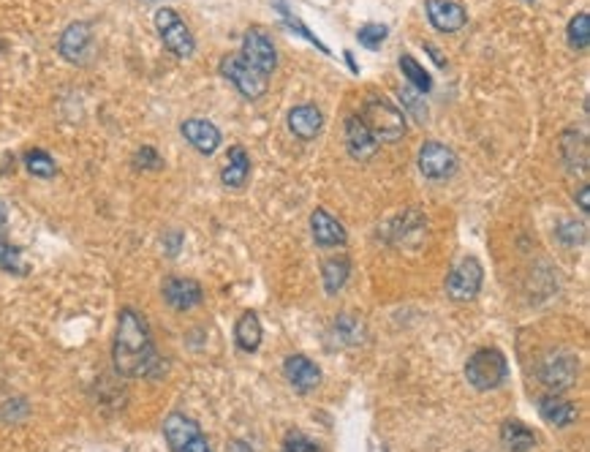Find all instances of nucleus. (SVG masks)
<instances>
[{
	"label": "nucleus",
	"mask_w": 590,
	"mask_h": 452,
	"mask_svg": "<svg viewBox=\"0 0 590 452\" xmlns=\"http://www.w3.org/2000/svg\"><path fill=\"white\" fill-rule=\"evenodd\" d=\"M539 414L544 417V422H550L555 428H568L577 420V406L571 401L558 398V395H544L539 401Z\"/></svg>",
	"instance_id": "obj_21"
},
{
	"label": "nucleus",
	"mask_w": 590,
	"mask_h": 452,
	"mask_svg": "<svg viewBox=\"0 0 590 452\" xmlns=\"http://www.w3.org/2000/svg\"><path fill=\"white\" fill-rule=\"evenodd\" d=\"M362 120L378 142H401L409 131L406 115L389 99L370 96L362 107Z\"/></svg>",
	"instance_id": "obj_4"
},
{
	"label": "nucleus",
	"mask_w": 590,
	"mask_h": 452,
	"mask_svg": "<svg viewBox=\"0 0 590 452\" xmlns=\"http://www.w3.org/2000/svg\"><path fill=\"white\" fill-rule=\"evenodd\" d=\"M163 300L174 311H190L205 300L202 284L193 279H166L163 281Z\"/></svg>",
	"instance_id": "obj_16"
},
{
	"label": "nucleus",
	"mask_w": 590,
	"mask_h": 452,
	"mask_svg": "<svg viewBox=\"0 0 590 452\" xmlns=\"http://www.w3.org/2000/svg\"><path fill=\"white\" fill-rule=\"evenodd\" d=\"M0 270H6V273H14V276L28 273V261L22 259V248L9 243L4 235H0Z\"/></svg>",
	"instance_id": "obj_28"
},
{
	"label": "nucleus",
	"mask_w": 590,
	"mask_h": 452,
	"mask_svg": "<svg viewBox=\"0 0 590 452\" xmlns=\"http://www.w3.org/2000/svg\"><path fill=\"white\" fill-rule=\"evenodd\" d=\"M425 49H427V52H430V55H433V60H436V63H438V66H446V60H444V58H441V55H438V49H436V47H433V44H425Z\"/></svg>",
	"instance_id": "obj_38"
},
{
	"label": "nucleus",
	"mask_w": 590,
	"mask_h": 452,
	"mask_svg": "<svg viewBox=\"0 0 590 452\" xmlns=\"http://www.w3.org/2000/svg\"><path fill=\"white\" fill-rule=\"evenodd\" d=\"M177 452H213V447H210V441H207V436L205 433H199L196 439H190L185 447H180Z\"/></svg>",
	"instance_id": "obj_36"
},
{
	"label": "nucleus",
	"mask_w": 590,
	"mask_h": 452,
	"mask_svg": "<svg viewBox=\"0 0 590 452\" xmlns=\"http://www.w3.org/2000/svg\"><path fill=\"white\" fill-rule=\"evenodd\" d=\"M199 433H202L199 422H193L190 417H185V414H180V412H172V414L163 420V436H166L172 452H177L180 447H185L190 439H196Z\"/></svg>",
	"instance_id": "obj_19"
},
{
	"label": "nucleus",
	"mask_w": 590,
	"mask_h": 452,
	"mask_svg": "<svg viewBox=\"0 0 590 452\" xmlns=\"http://www.w3.org/2000/svg\"><path fill=\"white\" fill-rule=\"evenodd\" d=\"M401 71L406 74V79L414 84V90H419V93H430L433 90V76L425 71V66L414 58V55H401Z\"/></svg>",
	"instance_id": "obj_26"
},
{
	"label": "nucleus",
	"mask_w": 590,
	"mask_h": 452,
	"mask_svg": "<svg viewBox=\"0 0 590 452\" xmlns=\"http://www.w3.org/2000/svg\"><path fill=\"white\" fill-rule=\"evenodd\" d=\"M134 164L139 169H161V155L153 150V147H142L136 155H134Z\"/></svg>",
	"instance_id": "obj_35"
},
{
	"label": "nucleus",
	"mask_w": 590,
	"mask_h": 452,
	"mask_svg": "<svg viewBox=\"0 0 590 452\" xmlns=\"http://www.w3.org/2000/svg\"><path fill=\"white\" fill-rule=\"evenodd\" d=\"M248 174H251V155L245 147L234 145L226 155V166L221 172V180L226 189H242L248 183Z\"/></svg>",
	"instance_id": "obj_20"
},
{
	"label": "nucleus",
	"mask_w": 590,
	"mask_h": 452,
	"mask_svg": "<svg viewBox=\"0 0 590 452\" xmlns=\"http://www.w3.org/2000/svg\"><path fill=\"white\" fill-rule=\"evenodd\" d=\"M566 41L571 49H579V52L590 47V14L587 12H579L577 17H571L566 28Z\"/></svg>",
	"instance_id": "obj_27"
},
{
	"label": "nucleus",
	"mask_w": 590,
	"mask_h": 452,
	"mask_svg": "<svg viewBox=\"0 0 590 452\" xmlns=\"http://www.w3.org/2000/svg\"><path fill=\"white\" fill-rule=\"evenodd\" d=\"M506 377H509V363H506L501 349L484 346V349L473 351L465 363V379L479 393H489V390L501 387L506 382Z\"/></svg>",
	"instance_id": "obj_3"
},
{
	"label": "nucleus",
	"mask_w": 590,
	"mask_h": 452,
	"mask_svg": "<svg viewBox=\"0 0 590 452\" xmlns=\"http://www.w3.org/2000/svg\"><path fill=\"white\" fill-rule=\"evenodd\" d=\"M234 338H237V346L242 351H256L261 346V322L253 311L242 314L240 322H237V330H234Z\"/></svg>",
	"instance_id": "obj_25"
},
{
	"label": "nucleus",
	"mask_w": 590,
	"mask_h": 452,
	"mask_svg": "<svg viewBox=\"0 0 590 452\" xmlns=\"http://www.w3.org/2000/svg\"><path fill=\"white\" fill-rule=\"evenodd\" d=\"M112 359L120 377H145L155 379L161 377L163 366L161 357L153 346L150 330L145 319L134 308H123L118 319V332H115V346H112Z\"/></svg>",
	"instance_id": "obj_1"
},
{
	"label": "nucleus",
	"mask_w": 590,
	"mask_h": 452,
	"mask_svg": "<svg viewBox=\"0 0 590 452\" xmlns=\"http://www.w3.org/2000/svg\"><path fill=\"white\" fill-rule=\"evenodd\" d=\"M481 281H484V270H481L479 259L465 256L446 279V295L457 303H468L479 295Z\"/></svg>",
	"instance_id": "obj_7"
},
{
	"label": "nucleus",
	"mask_w": 590,
	"mask_h": 452,
	"mask_svg": "<svg viewBox=\"0 0 590 452\" xmlns=\"http://www.w3.org/2000/svg\"><path fill=\"white\" fill-rule=\"evenodd\" d=\"M180 131H182L185 142H188L193 150H199L202 155H213V153L221 147V131H218V126L210 123V120H205V118H190V120H185V123L180 126Z\"/></svg>",
	"instance_id": "obj_13"
},
{
	"label": "nucleus",
	"mask_w": 590,
	"mask_h": 452,
	"mask_svg": "<svg viewBox=\"0 0 590 452\" xmlns=\"http://www.w3.org/2000/svg\"><path fill=\"white\" fill-rule=\"evenodd\" d=\"M381 142L370 134L365 120L359 115H351L346 120V150L354 161H367L378 153Z\"/></svg>",
	"instance_id": "obj_15"
},
{
	"label": "nucleus",
	"mask_w": 590,
	"mask_h": 452,
	"mask_svg": "<svg viewBox=\"0 0 590 452\" xmlns=\"http://www.w3.org/2000/svg\"><path fill=\"white\" fill-rule=\"evenodd\" d=\"M25 169H28L33 177H55V174H57L55 158H52L47 150H39V147L25 153Z\"/></svg>",
	"instance_id": "obj_29"
},
{
	"label": "nucleus",
	"mask_w": 590,
	"mask_h": 452,
	"mask_svg": "<svg viewBox=\"0 0 590 452\" xmlns=\"http://www.w3.org/2000/svg\"><path fill=\"white\" fill-rule=\"evenodd\" d=\"M386 36H389V28H386V25H378V22L362 25V28L357 31V39H359V44H362V47H367V49H378V47L386 41Z\"/></svg>",
	"instance_id": "obj_32"
},
{
	"label": "nucleus",
	"mask_w": 590,
	"mask_h": 452,
	"mask_svg": "<svg viewBox=\"0 0 590 452\" xmlns=\"http://www.w3.org/2000/svg\"><path fill=\"white\" fill-rule=\"evenodd\" d=\"M155 31L163 41V47L177 58H190L196 52V39L190 28L182 22V17L174 9H158L155 12Z\"/></svg>",
	"instance_id": "obj_6"
},
{
	"label": "nucleus",
	"mask_w": 590,
	"mask_h": 452,
	"mask_svg": "<svg viewBox=\"0 0 590 452\" xmlns=\"http://www.w3.org/2000/svg\"><path fill=\"white\" fill-rule=\"evenodd\" d=\"M560 158H563V166L571 172V174H579L585 177L587 174V166H590V153H587V137L577 129H566L560 134Z\"/></svg>",
	"instance_id": "obj_12"
},
{
	"label": "nucleus",
	"mask_w": 590,
	"mask_h": 452,
	"mask_svg": "<svg viewBox=\"0 0 590 452\" xmlns=\"http://www.w3.org/2000/svg\"><path fill=\"white\" fill-rule=\"evenodd\" d=\"M283 374H286L288 385H291L294 390H300V393H311V390H316L319 382H321V368L313 363V359H308V357H303V354L286 357Z\"/></svg>",
	"instance_id": "obj_14"
},
{
	"label": "nucleus",
	"mask_w": 590,
	"mask_h": 452,
	"mask_svg": "<svg viewBox=\"0 0 590 452\" xmlns=\"http://www.w3.org/2000/svg\"><path fill=\"white\" fill-rule=\"evenodd\" d=\"M280 14H283V20H286V25H288V28H297V33H300V36H305V39H308L311 44H316V47H319L321 52L332 55V52H330V49H327V47H324V44H321V41H319V39H316V36H313V33H311V31H308V28H305L303 22H300V20H297V17H291V14H288L286 9H280Z\"/></svg>",
	"instance_id": "obj_34"
},
{
	"label": "nucleus",
	"mask_w": 590,
	"mask_h": 452,
	"mask_svg": "<svg viewBox=\"0 0 590 452\" xmlns=\"http://www.w3.org/2000/svg\"><path fill=\"white\" fill-rule=\"evenodd\" d=\"M57 52L63 55V60L74 63V66H82L90 60V52H92V28L87 22H71L63 33H60V41H57Z\"/></svg>",
	"instance_id": "obj_9"
},
{
	"label": "nucleus",
	"mask_w": 590,
	"mask_h": 452,
	"mask_svg": "<svg viewBox=\"0 0 590 452\" xmlns=\"http://www.w3.org/2000/svg\"><path fill=\"white\" fill-rule=\"evenodd\" d=\"M286 123H288V131H291L294 137L311 142V139H316V137L321 134V129H324V115H321V110L313 107V104H300V107H294V110L288 112Z\"/></svg>",
	"instance_id": "obj_17"
},
{
	"label": "nucleus",
	"mask_w": 590,
	"mask_h": 452,
	"mask_svg": "<svg viewBox=\"0 0 590 452\" xmlns=\"http://www.w3.org/2000/svg\"><path fill=\"white\" fill-rule=\"evenodd\" d=\"M321 276H324L327 295H338L346 287L348 276H351V261L346 256H332L321 264Z\"/></svg>",
	"instance_id": "obj_24"
},
{
	"label": "nucleus",
	"mask_w": 590,
	"mask_h": 452,
	"mask_svg": "<svg viewBox=\"0 0 590 452\" xmlns=\"http://www.w3.org/2000/svg\"><path fill=\"white\" fill-rule=\"evenodd\" d=\"M242 58H245L256 71H261L264 76H269V74L277 68L275 44H272V39H269L267 33H261L259 28L245 33V39H242Z\"/></svg>",
	"instance_id": "obj_10"
},
{
	"label": "nucleus",
	"mask_w": 590,
	"mask_h": 452,
	"mask_svg": "<svg viewBox=\"0 0 590 452\" xmlns=\"http://www.w3.org/2000/svg\"><path fill=\"white\" fill-rule=\"evenodd\" d=\"M577 202H579V210H582V213H590V186H587V183H582V189H579V194H577Z\"/></svg>",
	"instance_id": "obj_37"
},
{
	"label": "nucleus",
	"mask_w": 590,
	"mask_h": 452,
	"mask_svg": "<svg viewBox=\"0 0 590 452\" xmlns=\"http://www.w3.org/2000/svg\"><path fill=\"white\" fill-rule=\"evenodd\" d=\"M311 235H313V240H316L319 248L346 245V240H348L343 224H340L335 216H330L327 210H321V208L313 210V216H311Z\"/></svg>",
	"instance_id": "obj_18"
},
{
	"label": "nucleus",
	"mask_w": 590,
	"mask_h": 452,
	"mask_svg": "<svg viewBox=\"0 0 590 452\" xmlns=\"http://www.w3.org/2000/svg\"><path fill=\"white\" fill-rule=\"evenodd\" d=\"M283 449L286 452H319V444L313 439H308L305 433H300V430H291L283 439Z\"/></svg>",
	"instance_id": "obj_33"
},
{
	"label": "nucleus",
	"mask_w": 590,
	"mask_h": 452,
	"mask_svg": "<svg viewBox=\"0 0 590 452\" xmlns=\"http://www.w3.org/2000/svg\"><path fill=\"white\" fill-rule=\"evenodd\" d=\"M501 444L509 452H528V449L536 447V433L528 425L517 422V420H506L501 425Z\"/></svg>",
	"instance_id": "obj_22"
},
{
	"label": "nucleus",
	"mask_w": 590,
	"mask_h": 452,
	"mask_svg": "<svg viewBox=\"0 0 590 452\" xmlns=\"http://www.w3.org/2000/svg\"><path fill=\"white\" fill-rule=\"evenodd\" d=\"M525 4H533V0H525Z\"/></svg>",
	"instance_id": "obj_40"
},
{
	"label": "nucleus",
	"mask_w": 590,
	"mask_h": 452,
	"mask_svg": "<svg viewBox=\"0 0 590 452\" xmlns=\"http://www.w3.org/2000/svg\"><path fill=\"white\" fill-rule=\"evenodd\" d=\"M332 335H335V341H338L340 346H359V343H365L367 330H365V322H362L359 316H354V314H340V316L335 319V324H332Z\"/></svg>",
	"instance_id": "obj_23"
},
{
	"label": "nucleus",
	"mask_w": 590,
	"mask_h": 452,
	"mask_svg": "<svg viewBox=\"0 0 590 452\" xmlns=\"http://www.w3.org/2000/svg\"><path fill=\"white\" fill-rule=\"evenodd\" d=\"M4 229H6V208L0 205V235H4Z\"/></svg>",
	"instance_id": "obj_39"
},
{
	"label": "nucleus",
	"mask_w": 590,
	"mask_h": 452,
	"mask_svg": "<svg viewBox=\"0 0 590 452\" xmlns=\"http://www.w3.org/2000/svg\"><path fill=\"white\" fill-rule=\"evenodd\" d=\"M536 377L542 382L544 390H550L552 395H560L566 390H571L577 385L579 377V359L571 349L555 346L550 351H544L536 363Z\"/></svg>",
	"instance_id": "obj_2"
},
{
	"label": "nucleus",
	"mask_w": 590,
	"mask_h": 452,
	"mask_svg": "<svg viewBox=\"0 0 590 452\" xmlns=\"http://www.w3.org/2000/svg\"><path fill=\"white\" fill-rule=\"evenodd\" d=\"M555 240L566 248H577L587 240V229L582 221H563L558 229H555Z\"/></svg>",
	"instance_id": "obj_31"
},
{
	"label": "nucleus",
	"mask_w": 590,
	"mask_h": 452,
	"mask_svg": "<svg viewBox=\"0 0 590 452\" xmlns=\"http://www.w3.org/2000/svg\"><path fill=\"white\" fill-rule=\"evenodd\" d=\"M221 76L229 79L248 102H259L267 93V84H269V76L256 71L242 55H226L221 60Z\"/></svg>",
	"instance_id": "obj_5"
},
{
	"label": "nucleus",
	"mask_w": 590,
	"mask_h": 452,
	"mask_svg": "<svg viewBox=\"0 0 590 452\" xmlns=\"http://www.w3.org/2000/svg\"><path fill=\"white\" fill-rule=\"evenodd\" d=\"M425 12L438 33H457L468 25V12L457 0H425Z\"/></svg>",
	"instance_id": "obj_11"
},
{
	"label": "nucleus",
	"mask_w": 590,
	"mask_h": 452,
	"mask_svg": "<svg viewBox=\"0 0 590 452\" xmlns=\"http://www.w3.org/2000/svg\"><path fill=\"white\" fill-rule=\"evenodd\" d=\"M401 104H403V115H409V118H417L419 123H425L427 120V102H425V93H419V90H414V87H403L401 90Z\"/></svg>",
	"instance_id": "obj_30"
},
{
	"label": "nucleus",
	"mask_w": 590,
	"mask_h": 452,
	"mask_svg": "<svg viewBox=\"0 0 590 452\" xmlns=\"http://www.w3.org/2000/svg\"><path fill=\"white\" fill-rule=\"evenodd\" d=\"M419 172L427 180H449L457 172V153L444 142H425L419 147Z\"/></svg>",
	"instance_id": "obj_8"
}]
</instances>
